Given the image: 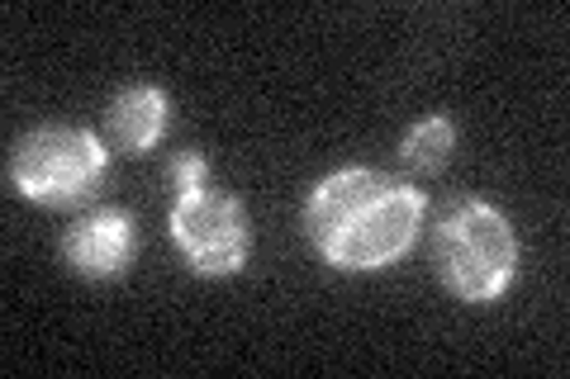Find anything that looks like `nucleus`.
Instances as JSON below:
<instances>
[{
  "mask_svg": "<svg viewBox=\"0 0 570 379\" xmlns=\"http://www.w3.org/2000/svg\"><path fill=\"white\" fill-rule=\"evenodd\" d=\"M423 213L428 200L409 180L371 167H347L309 190L305 232L333 270L366 276V270L395 266L414 247Z\"/></svg>",
  "mask_w": 570,
  "mask_h": 379,
  "instance_id": "obj_1",
  "label": "nucleus"
},
{
  "mask_svg": "<svg viewBox=\"0 0 570 379\" xmlns=\"http://www.w3.org/2000/svg\"><path fill=\"white\" fill-rule=\"evenodd\" d=\"M433 270L456 299L494 303L519 276V232L485 200H456L433 232Z\"/></svg>",
  "mask_w": 570,
  "mask_h": 379,
  "instance_id": "obj_2",
  "label": "nucleus"
},
{
  "mask_svg": "<svg viewBox=\"0 0 570 379\" xmlns=\"http://www.w3.org/2000/svg\"><path fill=\"white\" fill-rule=\"evenodd\" d=\"M105 171H110V148L96 129H81V123H43L10 148L14 195L48 209L86 205L105 186Z\"/></svg>",
  "mask_w": 570,
  "mask_h": 379,
  "instance_id": "obj_3",
  "label": "nucleus"
},
{
  "mask_svg": "<svg viewBox=\"0 0 570 379\" xmlns=\"http://www.w3.org/2000/svg\"><path fill=\"white\" fill-rule=\"evenodd\" d=\"M171 242L181 247L195 276L224 280L238 276L253 257V219L234 195L209 180V186L171 200Z\"/></svg>",
  "mask_w": 570,
  "mask_h": 379,
  "instance_id": "obj_4",
  "label": "nucleus"
},
{
  "mask_svg": "<svg viewBox=\"0 0 570 379\" xmlns=\"http://www.w3.org/2000/svg\"><path fill=\"white\" fill-rule=\"evenodd\" d=\"M138 257V228L124 209H91L62 232V261L81 280H119Z\"/></svg>",
  "mask_w": 570,
  "mask_h": 379,
  "instance_id": "obj_5",
  "label": "nucleus"
},
{
  "mask_svg": "<svg viewBox=\"0 0 570 379\" xmlns=\"http://www.w3.org/2000/svg\"><path fill=\"white\" fill-rule=\"evenodd\" d=\"M167 123H171L167 90L153 81H138L129 90H119L110 100V110H105V142L119 152H148L163 142Z\"/></svg>",
  "mask_w": 570,
  "mask_h": 379,
  "instance_id": "obj_6",
  "label": "nucleus"
},
{
  "mask_svg": "<svg viewBox=\"0 0 570 379\" xmlns=\"http://www.w3.org/2000/svg\"><path fill=\"white\" fill-rule=\"evenodd\" d=\"M452 148H456L452 119L448 114H428L400 138V161H404V171H414V176H438L452 161Z\"/></svg>",
  "mask_w": 570,
  "mask_h": 379,
  "instance_id": "obj_7",
  "label": "nucleus"
},
{
  "mask_svg": "<svg viewBox=\"0 0 570 379\" xmlns=\"http://www.w3.org/2000/svg\"><path fill=\"white\" fill-rule=\"evenodd\" d=\"M167 180H171V190L176 195H190V190H200V186H209V157H200V152H176L171 157V167H167Z\"/></svg>",
  "mask_w": 570,
  "mask_h": 379,
  "instance_id": "obj_8",
  "label": "nucleus"
}]
</instances>
